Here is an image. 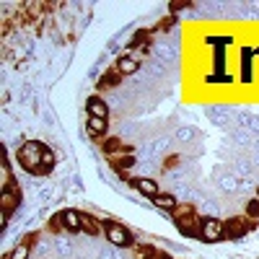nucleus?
I'll return each mask as SVG.
<instances>
[{
  "label": "nucleus",
  "mask_w": 259,
  "mask_h": 259,
  "mask_svg": "<svg viewBox=\"0 0 259 259\" xmlns=\"http://www.w3.org/2000/svg\"><path fill=\"white\" fill-rule=\"evenodd\" d=\"M45 143H39V140H29V143H24L18 148V153H16V158H18V163L24 166L29 174H34V171L41 166V156H45Z\"/></svg>",
  "instance_id": "1"
},
{
  "label": "nucleus",
  "mask_w": 259,
  "mask_h": 259,
  "mask_svg": "<svg viewBox=\"0 0 259 259\" xmlns=\"http://www.w3.org/2000/svg\"><path fill=\"white\" fill-rule=\"evenodd\" d=\"M226 239V221H218V218H202L200 221V241L205 244H215Z\"/></svg>",
  "instance_id": "2"
},
{
  "label": "nucleus",
  "mask_w": 259,
  "mask_h": 259,
  "mask_svg": "<svg viewBox=\"0 0 259 259\" xmlns=\"http://www.w3.org/2000/svg\"><path fill=\"white\" fill-rule=\"evenodd\" d=\"M104 236L112 246H130L133 244V233L114 221H104Z\"/></svg>",
  "instance_id": "3"
},
{
  "label": "nucleus",
  "mask_w": 259,
  "mask_h": 259,
  "mask_svg": "<svg viewBox=\"0 0 259 259\" xmlns=\"http://www.w3.org/2000/svg\"><path fill=\"white\" fill-rule=\"evenodd\" d=\"M239 55H241V60H239V68H241V73H239V80L241 83H251V70H254V47H249V45H241V50H239Z\"/></svg>",
  "instance_id": "4"
},
{
  "label": "nucleus",
  "mask_w": 259,
  "mask_h": 259,
  "mask_svg": "<svg viewBox=\"0 0 259 259\" xmlns=\"http://www.w3.org/2000/svg\"><path fill=\"white\" fill-rule=\"evenodd\" d=\"M133 187L140 194H145L148 200H153V197H158V194H161V187L153 179H148V177H133Z\"/></svg>",
  "instance_id": "5"
},
{
  "label": "nucleus",
  "mask_w": 259,
  "mask_h": 259,
  "mask_svg": "<svg viewBox=\"0 0 259 259\" xmlns=\"http://www.w3.org/2000/svg\"><path fill=\"white\" fill-rule=\"evenodd\" d=\"M200 221H202V218H197V215H189V218L177 221L179 233L187 236V239H200Z\"/></svg>",
  "instance_id": "6"
},
{
  "label": "nucleus",
  "mask_w": 259,
  "mask_h": 259,
  "mask_svg": "<svg viewBox=\"0 0 259 259\" xmlns=\"http://www.w3.org/2000/svg\"><path fill=\"white\" fill-rule=\"evenodd\" d=\"M62 212V223H65V231H70V233H80L83 231V223H80V212L73 210V207H65L60 210Z\"/></svg>",
  "instance_id": "7"
},
{
  "label": "nucleus",
  "mask_w": 259,
  "mask_h": 259,
  "mask_svg": "<svg viewBox=\"0 0 259 259\" xmlns=\"http://www.w3.org/2000/svg\"><path fill=\"white\" fill-rule=\"evenodd\" d=\"M85 112H89V117H101V119L109 117V109H106L104 99H99V96H91L85 101Z\"/></svg>",
  "instance_id": "8"
},
{
  "label": "nucleus",
  "mask_w": 259,
  "mask_h": 259,
  "mask_svg": "<svg viewBox=\"0 0 259 259\" xmlns=\"http://www.w3.org/2000/svg\"><path fill=\"white\" fill-rule=\"evenodd\" d=\"M246 233V221L244 218H228L226 221V239H239Z\"/></svg>",
  "instance_id": "9"
},
{
  "label": "nucleus",
  "mask_w": 259,
  "mask_h": 259,
  "mask_svg": "<svg viewBox=\"0 0 259 259\" xmlns=\"http://www.w3.org/2000/svg\"><path fill=\"white\" fill-rule=\"evenodd\" d=\"M80 223H83V233H89V236L104 233V223H99L94 215H89V212H80Z\"/></svg>",
  "instance_id": "10"
},
{
  "label": "nucleus",
  "mask_w": 259,
  "mask_h": 259,
  "mask_svg": "<svg viewBox=\"0 0 259 259\" xmlns=\"http://www.w3.org/2000/svg\"><path fill=\"white\" fill-rule=\"evenodd\" d=\"M150 202H153V207H158V210H168V212H174V210L179 207L174 194H163V192L158 194V197H153Z\"/></svg>",
  "instance_id": "11"
},
{
  "label": "nucleus",
  "mask_w": 259,
  "mask_h": 259,
  "mask_svg": "<svg viewBox=\"0 0 259 259\" xmlns=\"http://www.w3.org/2000/svg\"><path fill=\"white\" fill-rule=\"evenodd\" d=\"M138 68H140V62L135 57H130V55H124V57L117 60V73L119 75H130V73H135Z\"/></svg>",
  "instance_id": "12"
},
{
  "label": "nucleus",
  "mask_w": 259,
  "mask_h": 259,
  "mask_svg": "<svg viewBox=\"0 0 259 259\" xmlns=\"http://www.w3.org/2000/svg\"><path fill=\"white\" fill-rule=\"evenodd\" d=\"M106 119H101V117H89V135L91 138H101V135H106Z\"/></svg>",
  "instance_id": "13"
},
{
  "label": "nucleus",
  "mask_w": 259,
  "mask_h": 259,
  "mask_svg": "<svg viewBox=\"0 0 259 259\" xmlns=\"http://www.w3.org/2000/svg\"><path fill=\"white\" fill-rule=\"evenodd\" d=\"M205 45L212 50V47H218V45H233V36L231 34H207L205 36Z\"/></svg>",
  "instance_id": "14"
},
{
  "label": "nucleus",
  "mask_w": 259,
  "mask_h": 259,
  "mask_svg": "<svg viewBox=\"0 0 259 259\" xmlns=\"http://www.w3.org/2000/svg\"><path fill=\"white\" fill-rule=\"evenodd\" d=\"M119 78H122V75L117 73V68H112L109 73H104V75H101V80H99V89H114V85L119 83Z\"/></svg>",
  "instance_id": "15"
},
{
  "label": "nucleus",
  "mask_w": 259,
  "mask_h": 259,
  "mask_svg": "<svg viewBox=\"0 0 259 259\" xmlns=\"http://www.w3.org/2000/svg\"><path fill=\"white\" fill-rule=\"evenodd\" d=\"M29 254H31L29 244L21 241V244H16V246L11 249V254H6V259H29Z\"/></svg>",
  "instance_id": "16"
},
{
  "label": "nucleus",
  "mask_w": 259,
  "mask_h": 259,
  "mask_svg": "<svg viewBox=\"0 0 259 259\" xmlns=\"http://www.w3.org/2000/svg\"><path fill=\"white\" fill-rule=\"evenodd\" d=\"M171 215H174V221H182V218H189V215H197V212H194V207H192V205H187V202H184V205H179Z\"/></svg>",
  "instance_id": "17"
},
{
  "label": "nucleus",
  "mask_w": 259,
  "mask_h": 259,
  "mask_svg": "<svg viewBox=\"0 0 259 259\" xmlns=\"http://www.w3.org/2000/svg\"><path fill=\"white\" fill-rule=\"evenodd\" d=\"M50 231H65V223H62V212H57L55 218L50 221Z\"/></svg>",
  "instance_id": "18"
},
{
  "label": "nucleus",
  "mask_w": 259,
  "mask_h": 259,
  "mask_svg": "<svg viewBox=\"0 0 259 259\" xmlns=\"http://www.w3.org/2000/svg\"><path fill=\"white\" fill-rule=\"evenodd\" d=\"M246 215H249V218H259V200H251L246 205Z\"/></svg>",
  "instance_id": "19"
},
{
  "label": "nucleus",
  "mask_w": 259,
  "mask_h": 259,
  "mask_svg": "<svg viewBox=\"0 0 259 259\" xmlns=\"http://www.w3.org/2000/svg\"><path fill=\"white\" fill-rule=\"evenodd\" d=\"M41 163H45V166H55V153H52L50 148H45V156H41Z\"/></svg>",
  "instance_id": "20"
},
{
  "label": "nucleus",
  "mask_w": 259,
  "mask_h": 259,
  "mask_svg": "<svg viewBox=\"0 0 259 259\" xmlns=\"http://www.w3.org/2000/svg\"><path fill=\"white\" fill-rule=\"evenodd\" d=\"M254 55H256V57H259V47H254Z\"/></svg>",
  "instance_id": "21"
}]
</instances>
